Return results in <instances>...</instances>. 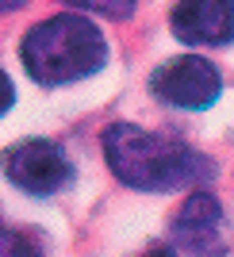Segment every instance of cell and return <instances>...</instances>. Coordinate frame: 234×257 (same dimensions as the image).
Masks as SVG:
<instances>
[{
    "mask_svg": "<svg viewBox=\"0 0 234 257\" xmlns=\"http://www.w3.org/2000/svg\"><path fill=\"white\" fill-rule=\"evenodd\" d=\"M104 154L119 181L142 192H173L211 177V161H203L196 150L135 123H111L104 131Z\"/></svg>",
    "mask_w": 234,
    "mask_h": 257,
    "instance_id": "obj_1",
    "label": "cell"
},
{
    "mask_svg": "<svg viewBox=\"0 0 234 257\" xmlns=\"http://www.w3.org/2000/svg\"><path fill=\"white\" fill-rule=\"evenodd\" d=\"M23 65L39 85H69L96 73L107 58V43L85 16H54L23 39Z\"/></svg>",
    "mask_w": 234,
    "mask_h": 257,
    "instance_id": "obj_2",
    "label": "cell"
},
{
    "mask_svg": "<svg viewBox=\"0 0 234 257\" xmlns=\"http://www.w3.org/2000/svg\"><path fill=\"white\" fill-rule=\"evenodd\" d=\"M4 173L16 188L31 196H54L73 181V165L50 139H27L4 154Z\"/></svg>",
    "mask_w": 234,
    "mask_h": 257,
    "instance_id": "obj_3",
    "label": "cell"
},
{
    "mask_svg": "<svg viewBox=\"0 0 234 257\" xmlns=\"http://www.w3.org/2000/svg\"><path fill=\"white\" fill-rule=\"evenodd\" d=\"M173 242L196 257L226 253V219L211 192H192L173 219Z\"/></svg>",
    "mask_w": 234,
    "mask_h": 257,
    "instance_id": "obj_4",
    "label": "cell"
},
{
    "mask_svg": "<svg viewBox=\"0 0 234 257\" xmlns=\"http://www.w3.org/2000/svg\"><path fill=\"white\" fill-rule=\"evenodd\" d=\"M150 88L173 107H207L219 96V73L203 58H173L150 77Z\"/></svg>",
    "mask_w": 234,
    "mask_h": 257,
    "instance_id": "obj_5",
    "label": "cell"
},
{
    "mask_svg": "<svg viewBox=\"0 0 234 257\" xmlns=\"http://www.w3.org/2000/svg\"><path fill=\"white\" fill-rule=\"evenodd\" d=\"M173 35L192 46H223L234 39V0H177Z\"/></svg>",
    "mask_w": 234,
    "mask_h": 257,
    "instance_id": "obj_6",
    "label": "cell"
},
{
    "mask_svg": "<svg viewBox=\"0 0 234 257\" xmlns=\"http://www.w3.org/2000/svg\"><path fill=\"white\" fill-rule=\"evenodd\" d=\"M0 257H46V249L35 230L0 223Z\"/></svg>",
    "mask_w": 234,
    "mask_h": 257,
    "instance_id": "obj_7",
    "label": "cell"
},
{
    "mask_svg": "<svg viewBox=\"0 0 234 257\" xmlns=\"http://www.w3.org/2000/svg\"><path fill=\"white\" fill-rule=\"evenodd\" d=\"M65 4L100 12V16H111V20H127L131 12H135V0H65Z\"/></svg>",
    "mask_w": 234,
    "mask_h": 257,
    "instance_id": "obj_8",
    "label": "cell"
},
{
    "mask_svg": "<svg viewBox=\"0 0 234 257\" xmlns=\"http://www.w3.org/2000/svg\"><path fill=\"white\" fill-rule=\"evenodd\" d=\"M16 104V92H12V81L4 73H0V115H4V111H8V107Z\"/></svg>",
    "mask_w": 234,
    "mask_h": 257,
    "instance_id": "obj_9",
    "label": "cell"
},
{
    "mask_svg": "<svg viewBox=\"0 0 234 257\" xmlns=\"http://www.w3.org/2000/svg\"><path fill=\"white\" fill-rule=\"evenodd\" d=\"M142 257H177V253H173L169 246H154V249H146Z\"/></svg>",
    "mask_w": 234,
    "mask_h": 257,
    "instance_id": "obj_10",
    "label": "cell"
}]
</instances>
